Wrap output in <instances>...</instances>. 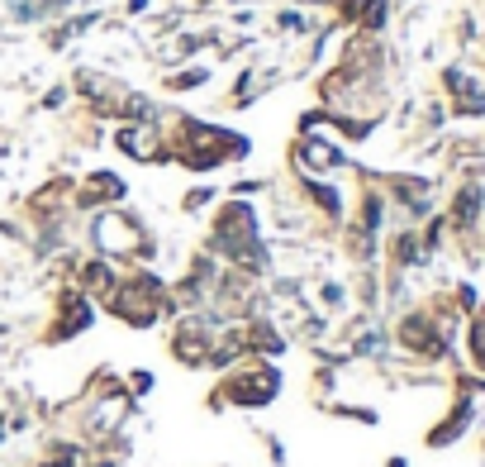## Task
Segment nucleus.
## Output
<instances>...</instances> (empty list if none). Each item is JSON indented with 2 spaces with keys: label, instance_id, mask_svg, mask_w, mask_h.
<instances>
[{
  "label": "nucleus",
  "instance_id": "obj_6",
  "mask_svg": "<svg viewBox=\"0 0 485 467\" xmlns=\"http://www.w3.org/2000/svg\"><path fill=\"white\" fill-rule=\"evenodd\" d=\"M471 420H476V401H471V396H457L452 415L428 430V448H448V444H457V438L471 430Z\"/></svg>",
  "mask_w": 485,
  "mask_h": 467
},
{
  "label": "nucleus",
  "instance_id": "obj_5",
  "mask_svg": "<svg viewBox=\"0 0 485 467\" xmlns=\"http://www.w3.org/2000/svg\"><path fill=\"white\" fill-rule=\"evenodd\" d=\"M481 219H485V182H462V191L452 196L448 225L457 234H471V229H481Z\"/></svg>",
  "mask_w": 485,
  "mask_h": 467
},
{
  "label": "nucleus",
  "instance_id": "obj_14",
  "mask_svg": "<svg viewBox=\"0 0 485 467\" xmlns=\"http://www.w3.org/2000/svg\"><path fill=\"white\" fill-rule=\"evenodd\" d=\"M200 81H210V72H205V67H196V72H176V77H172V91H186V86H200Z\"/></svg>",
  "mask_w": 485,
  "mask_h": 467
},
{
  "label": "nucleus",
  "instance_id": "obj_10",
  "mask_svg": "<svg viewBox=\"0 0 485 467\" xmlns=\"http://www.w3.org/2000/svg\"><path fill=\"white\" fill-rule=\"evenodd\" d=\"M124 196V182L115 172H95L86 186H81V196H77V205L81 210H91V205H101V201H119Z\"/></svg>",
  "mask_w": 485,
  "mask_h": 467
},
{
  "label": "nucleus",
  "instance_id": "obj_1",
  "mask_svg": "<svg viewBox=\"0 0 485 467\" xmlns=\"http://www.w3.org/2000/svg\"><path fill=\"white\" fill-rule=\"evenodd\" d=\"M214 249L229 258V263H238L247 272H262L267 267V249H262V229H257V215L253 205L233 201L219 210L214 219Z\"/></svg>",
  "mask_w": 485,
  "mask_h": 467
},
{
  "label": "nucleus",
  "instance_id": "obj_2",
  "mask_svg": "<svg viewBox=\"0 0 485 467\" xmlns=\"http://www.w3.org/2000/svg\"><path fill=\"white\" fill-rule=\"evenodd\" d=\"M91 239L95 249L109 253V258H124V253H152V239L143 234L133 215H119V210H105L101 219L91 225Z\"/></svg>",
  "mask_w": 485,
  "mask_h": 467
},
{
  "label": "nucleus",
  "instance_id": "obj_8",
  "mask_svg": "<svg viewBox=\"0 0 485 467\" xmlns=\"http://www.w3.org/2000/svg\"><path fill=\"white\" fill-rule=\"evenodd\" d=\"M115 143L124 148L129 158H138V162H148V158H162V148H158V134H152L148 125H124L119 134H115Z\"/></svg>",
  "mask_w": 485,
  "mask_h": 467
},
{
  "label": "nucleus",
  "instance_id": "obj_4",
  "mask_svg": "<svg viewBox=\"0 0 485 467\" xmlns=\"http://www.w3.org/2000/svg\"><path fill=\"white\" fill-rule=\"evenodd\" d=\"M276 387H281L276 367H247V373L233 377L219 396H224V401H233V406H267L271 396H276Z\"/></svg>",
  "mask_w": 485,
  "mask_h": 467
},
{
  "label": "nucleus",
  "instance_id": "obj_16",
  "mask_svg": "<svg viewBox=\"0 0 485 467\" xmlns=\"http://www.w3.org/2000/svg\"><path fill=\"white\" fill-rule=\"evenodd\" d=\"M0 430H5V424H0ZM0 438H5V434H0Z\"/></svg>",
  "mask_w": 485,
  "mask_h": 467
},
{
  "label": "nucleus",
  "instance_id": "obj_7",
  "mask_svg": "<svg viewBox=\"0 0 485 467\" xmlns=\"http://www.w3.org/2000/svg\"><path fill=\"white\" fill-rule=\"evenodd\" d=\"M295 162L304 172H338L343 168V148L338 143H328V139H300V148H295Z\"/></svg>",
  "mask_w": 485,
  "mask_h": 467
},
{
  "label": "nucleus",
  "instance_id": "obj_9",
  "mask_svg": "<svg viewBox=\"0 0 485 467\" xmlns=\"http://www.w3.org/2000/svg\"><path fill=\"white\" fill-rule=\"evenodd\" d=\"M452 115L457 119H485V86L476 77H466L462 86L452 91Z\"/></svg>",
  "mask_w": 485,
  "mask_h": 467
},
{
  "label": "nucleus",
  "instance_id": "obj_13",
  "mask_svg": "<svg viewBox=\"0 0 485 467\" xmlns=\"http://www.w3.org/2000/svg\"><path fill=\"white\" fill-rule=\"evenodd\" d=\"M385 15H391V0H367V5H362V29L376 34L385 24Z\"/></svg>",
  "mask_w": 485,
  "mask_h": 467
},
{
  "label": "nucleus",
  "instance_id": "obj_3",
  "mask_svg": "<svg viewBox=\"0 0 485 467\" xmlns=\"http://www.w3.org/2000/svg\"><path fill=\"white\" fill-rule=\"evenodd\" d=\"M109 310H115L119 320H129V324H152L158 320V310H162V282L158 277L124 282L119 291L109 296Z\"/></svg>",
  "mask_w": 485,
  "mask_h": 467
},
{
  "label": "nucleus",
  "instance_id": "obj_12",
  "mask_svg": "<svg viewBox=\"0 0 485 467\" xmlns=\"http://www.w3.org/2000/svg\"><path fill=\"white\" fill-rule=\"evenodd\" d=\"M304 191H310V201L319 205V210H324V215H343V196H338V191L334 186H319V182H304Z\"/></svg>",
  "mask_w": 485,
  "mask_h": 467
},
{
  "label": "nucleus",
  "instance_id": "obj_15",
  "mask_svg": "<svg viewBox=\"0 0 485 467\" xmlns=\"http://www.w3.org/2000/svg\"><path fill=\"white\" fill-rule=\"evenodd\" d=\"M385 467H409V463H405V458H391V463H385Z\"/></svg>",
  "mask_w": 485,
  "mask_h": 467
},
{
  "label": "nucleus",
  "instance_id": "obj_11",
  "mask_svg": "<svg viewBox=\"0 0 485 467\" xmlns=\"http://www.w3.org/2000/svg\"><path fill=\"white\" fill-rule=\"evenodd\" d=\"M466 348H471V363L476 373H485V300L471 310V329H466Z\"/></svg>",
  "mask_w": 485,
  "mask_h": 467
}]
</instances>
